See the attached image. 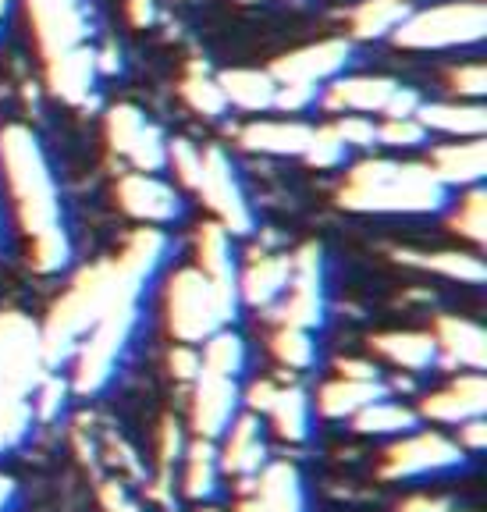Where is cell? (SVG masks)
<instances>
[{
    "label": "cell",
    "mask_w": 487,
    "mask_h": 512,
    "mask_svg": "<svg viewBox=\"0 0 487 512\" xmlns=\"http://www.w3.org/2000/svg\"><path fill=\"white\" fill-rule=\"evenodd\" d=\"M0 182L8 189V200L22 232L32 239L64 232L61 221V192L50 171L47 150L40 136L25 125L0 128Z\"/></svg>",
    "instance_id": "6da1fadb"
},
{
    "label": "cell",
    "mask_w": 487,
    "mask_h": 512,
    "mask_svg": "<svg viewBox=\"0 0 487 512\" xmlns=\"http://www.w3.org/2000/svg\"><path fill=\"white\" fill-rule=\"evenodd\" d=\"M128 288H146V278L136 271H128L118 256L107 264H93L86 271L75 274V281L61 292L54 306H50L47 320H43L40 338H43V356L47 367H61L64 360H72L79 349L82 335L93 328L100 313Z\"/></svg>",
    "instance_id": "7a4b0ae2"
},
{
    "label": "cell",
    "mask_w": 487,
    "mask_h": 512,
    "mask_svg": "<svg viewBox=\"0 0 487 512\" xmlns=\"http://www.w3.org/2000/svg\"><path fill=\"white\" fill-rule=\"evenodd\" d=\"M338 203L360 214H434L448 203V189L427 164L377 157L345 171Z\"/></svg>",
    "instance_id": "3957f363"
},
{
    "label": "cell",
    "mask_w": 487,
    "mask_h": 512,
    "mask_svg": "<svg viewBox=\"0 0 487 512\" xmlns=\"http://www.w3.org/2000/svg\"><path fill=\"white\" fill-rule=\"evenodd\" d=\"M139 296L143 288H128L100 313L93 328L82 335L79 349L72 356V388L79 395L100 392L107 381L118 370L121 356H125L128 342H132V331L139 324Z\"/></svg>",
    "instance_id": "277c9868"
},
{
    "label": "cell",
    "mask_w": 487,
    "mask_h": 512,
    "mask_svg": "<svg viewBox=\"0 0 487 512\" xmlns=\"http://www.w3.org/2000/svg\"><path fill=\"white\" fill-rule=\"evenodd\" d=\"M235 313L239 306L224 299L200 267H182L164 285V324H168V335L182 345L207 342Z\"/></svg>",
    "instance_id": "5b68a950"
},
{
    "label": "cell",
    "mask_w": 487,
    "mask_h": 512,
    "mask_svg": "<svg viewBox=\"0 0 487 512\" xmlns=\"http://www.w3.org/2000/svg\"><path fill=\"white\" fill-rule=\"evenodd\" d=\"M487 32V8L480 0H448L409 11L395 29V43L406 50H456L480 43Z\"/></svg>",
    "instance_id": "8992f818"
},
{
    "label": "cell",
    "mask_w": 487,
    "mask_h": 512,
    "mask_svg": "<svg viewBox=\"0 0 487 512\" xmlns=\"http://www.w3.org/2000/svg\"><path fill=\"white\" fill-rule=\"evenodd\" d=\"M47 374L40 328L25 313H0V402H29Z\"/></svg>",
    "instance_id": "52a82bcc"
},
{
    "label": "cell",
    "mask_w": 487,
    "mask_h": 512,
    "mask_svg": "<svg viewBox=\"0 0 487 512\" xmlns=\"http://www.w3.org/2000/svg\"><path fill=\"white\" fill-rule=\"evenodd\" d=\"M192 192L207 203L214 221L228 235L253 232V207H249L246 189H242L239 175H235V164L221 146H203L200 150V175H196Z\"/></svg>",
    "instance_id": "ba28073f"
},
{
    "label": "cell",
    "mask_w": 487,
    "mask_h": 512,
    "mask_svg": "<svg viewBox=\"0 0 487 512\" xmlns=\"http://www.w3.org/2000/svg\"><path fill=\"white\" fill-rule=\"evenodd\" d=\"M466 452L459 441L445 431H409L399 434V441L388 445L381 459V477L384 480H420V477H438V473L456 470L466 463Z\"/></svg>",
    "instance_id": "9c48e42d"
},
{
    "label": "cell",
    "mask_w": 487,
    "mask_h": 512,
    "mask_svg": "<svg viewBox=\"0 0 487 512\" xmlns=\"http://www.w3.org/2000/svg\"><path fill=\"white\" fill-rule=\"evenodd\" d=\"M107 143L132 171H160L168 164V139L139 107L121 104L107 114Z\"/></svg>",
    "instance_id": "30bf717a"
},
{
    "label": "cell",
    "mask_w": 487,
    "mask_h": 512,
    "mask_svg": "<svg viewBox=\"0 0 487 512\" xmlns=\"http://www.w3.org/2000/svg\"><path fill=\"white\" fill-rule=\"evenodd\" d=\"M114 200L132 221L146 228H164L182 217V192L178 185L164 182L157 171H128L114 185Z\"/></svg>",
    "instance_id": "8fae6325"
},
{
    "label": "cell",
    "mask_w": 487,
    "mask_h": 512,
    "mask_svg": "<svg viewBox=\"0 0 487 512\" xmlns=\"http://www.w3.org/2000/svg\"><path fill=\"white\" fill-rule=\"evenodd\" d=\"M281 303V324L285 328L317 331L324 324V271H320V249L306 246L292 256V278H288Z\"/></svg>",
    "instance_id": "7c38bea8"
},
{
    "label": "cell",
    "mask_w": 487,
    "mask_h": 512,
    "mask_svg": "<svg viewBox=\"0 0 487 512\" xmlns=\"http://www.w3.org/2000/svg\"><path fill=\"white\" fill-rule=\"evenodd\" d=\"M352 61V43L349 40H320L310 47H299L292 54L278 57L271 68L278 86H310L324 89L328 82H335L338 75H345Z\"/></svg>",
    "instance_id": "4fadbf2b"
},
{
    "label": "cell",
    "mask_w": 487,
    "mask_h": 512,
    "mask_svg": "<svg viewBox=\"0 0 487 512\" xmlns=\"http://www.w3.org/2000/svg\"><path fill=\"white\" fill-rule=\"evenodd\" d=\"M25 4H29L36 40H40L47 64L86 47V11H82V0H25Z\"/></svg>",
    "instance_id": "5bb4252c"
},
{
    "label": "cell",
    "mask_w": 487,
    "mask_h": 512,
    "mask_svg": "<svg viewBox=\"0 0 487 512\" xmlns=\"http://www.w3.org/2000/svg\"><path fill=\"white\" fill-rule=\"evenodd\" d=\"M484 413H487L484 370H463V374L452 377L445 388L427 392L424 399H420V409H416L420 420H431V424H438V427H459Z\"/></svg>",
    "instance_id": "9a60e30c"
},
{
    "label": "cell",
    "mask_w": 487,
    "mask_h": 512,
    "mask_svg": "<svg viewBox=\"0 0 487 512\" xmlns=\"http://www.w3.org/2000/svg\"><path fill=\"white\" fill-rule=\"evenodd\" d=\"M235 512H306L299 470L292 463H264L246 480Z\"/></svg>",
    "instance_id": "2e32d148"
},
{
    "label": "cell",
    "mask_w": 487,
    "mask_h": 512,
    "mask_svg": "<svg viewBox=\"0 0 487 512\" xmlns=\"http://www.w3.org/2000/svg\"><path fill=\"white\" fill-rule=\"evenodd\" d=\"M242 392L239 384L228 377L200 374L192 381V399H189V424L196 431V438L217 441L235 416H239Z\"/></svg>",
    "instance_id": "e0dca14e"
},
{
    "label": "cell",
    "mask_w": 487,
    "mask_h": 512,
    "mask_svg": "<svg viewBox=\"0 0 487 512\" xmlns=\"http://www.w3.org/2000/svg\"><path fill=\"white\" fill-rule=\"evenodd\" d=\"M217 463L221 473L228 477H239L246 484L253 473H260V466L267 463V441L260 431V416L242 413L235 416L228 431L221 434V452H217Z\"/></svg>",
    "instance_id": "ac0fdd59"
},
{
    "label": "cell",
    "mask_w": 487,
    "mask_h": 512,
    "mask_svg": "<svg viewBox=\"0 0 487 512\" xmlns=\"http://www.w3.org/2000/svg\"><path fill=\"white\" fill-rule=\"evenodd\" d=\"M427 168L438 178L445 189H473V185L484 182L487 175V143L484 136L477 139H452V143H441L427 157Z\"/></svg>",
    "instance_id": "d6986e66"
},
{
    "label": "cell",
    "mask_w": 487,
    "mask_h": 512,
    "mask_svg": "<svg viewBox=\"0 0 487 512\" xmlns=\"http://www.w3.org/2000/svg\"><path fill=\"white\" fill-rule=\"evenodd\" d=\"M324 104L338 114H384L388 104L399 93V82L384 79V75H338L335 82H328Z\"/></svg>",
    "instance_id": "ffe728a7"
},
{
    "label": "cell",
    "mask_w": 487,
    "mask_h": 512,
    "mask_svg": "<svg viewBox=\"0 0 487 512\" xmlns=\"http://www.w3.org/2000/svg\"><path fill=\"white\" fill-rule=\"evenodd\" d=\"M438 360L459 370H484L487 363V335L470 317H438L431 328Z\"/></svg>",
    "instance_id": "44dd1931"
},
{
    "label": "cell",
    "mask_w": 487,
    "mask_h": 512,
    "mask_svg": "<svg viewBox=\"0 0 487 512\" xmlns=\"http://www.w3.org/2000/svg\"><path fill=\"white\" fill-rule=\"evenodd\" d=\"M192 246H196V267H200V271L214 281L217 292H221L224 299H232L235 306H242L239 303V285H235L239 271H235L232 235L224 232L217 221H207V224H200V228H196V239H192Z\"/></svg>",
    "instance_id": "7402d4cb"
},
{
    "label": "cell",
    "mask_w": 487,
    "mask_h": 512,
    "mask_svg": "<svg viewBox=\"0 0 487 512\" xmlns=\"http://www.w3.org/2000/svg\"><path fill=\"white\" fill-rule=\"evenodd\" d=\"M313 125L299 118H253L242 125L239 143L253 153H271V157H303L310 146Z\"/></svg>",
    "instance_id": "603a6c76"
},
{
    "label": "cell",
    "mask_w": 487,
    "mask_h": 512,
    "mask_svg": "<svg viewBox=\"0 0 487 512\" xmlns=\"http://www.w3.org/2000/svg\"><path fill=\"white\" fill-rule=\"evenodd\" d=\"M292 278V256L288 253H256L239 271V303L246 306H274L285 296Z\"/></svg>",
    "instance_id": "cb8c5ba5"
},
{
    "label": "cell",
    "mask_w": 487,
    "mask_h": 512,
    "mask_svg": "<svg viewBox=\"0 0 487 512\" xmlns=\"http://www.w3.org/2000/svg\"><path fill=\"white\" fill-rule=\"evenodd\" d=\"M370 349L402 374H424L438 363L431 331H384V335L370 338Z\"/></svg>",
    "instance_id": "d4e9b609"
},
{
    "label": "cell",
    "mask_w": 487,
    "mask_h": 512,
    "mask_svg": "<svg viewBox=\"0 0 487 512\" xmlns=\"http://www.w3.org/2000/svg\"><path fill=\"white\" fill-rule=\"evenodd\" d=\"M388 395L384 381H356V377H331L317 388L313 395V409L320 416H328V420H352V416L360 413L363 406H370L374 399Z\"/></svg>",
    "instance_id": "484cf974"
},
{
    "label": "cell",
    "mask_w": 487,
    "mask_h": 512,
    "mask_svg": "<svg viewBox=\"0 0 487 512\" xmlns=\"http://www.w3.org/2000/svg\"><path fill=\"white\" fill-rule=\"evenodd\" d=\"M416 121L427 132H438L448 139H477L487 132V114L480 104H466V100H452V104H420L416 107Z\"/></svg>",
    "instance_id": "4316f807"
},
{
    "label": "cell",
    "mask_w": 487,
    "mask_h": 512,
    "mask_svg": "<svg viewBox=\"0 0 487 512\" xmlns=\"http://www.w3.org/2000/svg\"><path fill=\"white\" fill-rule=\"evenodd\" d=\"M217 86H221L228 107H239V111H246V114L274 111L278 82H274L271 72H260V68H232V72L217 75Z\"/></svg>",
    "instance_id": "83f0119b"
},
{
    "label": "cell",
    "mask_w": 487,
    "mask_h": 512,
    "mask_svg": "<svg viewBox=\"0 0 487 512\" xmlns=\"http://www.w3.org/2000/svg\"><path fill=\"white\" fill-rule=\"evenodd\" d=\"M264 416L271 420V427L278 431V438H285L288 445H299V441L310 438L313 402L299 384H278V395H274L271 409H267Z\"/></svg>",
    "instance_id": "f1b7e54d"
},
{
    "label": "cell",
    "mask_w": 487,
    "mask_h": 512,
    "mask_svg": "<svg viewBox=\"0 0 487 512\" xmlns=\"http://www.w3.org/2000/svg\"><path fill=\"white\" fill-rule=\"evenodd\" d=\"M409 11H413V0H360L352 8L349 22L360 40H384V36H395Z\"/></svg>",
    "instance_id": "f546056e"
},
{
    "label": "cell",
    "mask_w": 487,
    "mask_h": 512,
    "mask_svg": "<svg viewBox=\"0 0 487 512\" xmlns=\"http://www.w3.org/2000/svg\"><path fill=\"white\" fill-rule=\"evenodd\" d=\"M416 424H420L416 409L392 399V395H381V399H374L370 406H363L360 413L352 416V427H356V431L377 434V438H381V434H409Z\"/></svg>",
    "instance_id": "4dcf8cb0"
},
{
    "label": "cell",
    "mask_w": 487,
    "mask_h": 512,
    "mask_svg": "<svg viewBox=\"0 0 487 512\" xmlns=\"http://www.w3.org/2000/svg\"><path fill=\"white\" fill-rule=\"evenodd\" d=\"M217 480H221V463H217V448L214 441L196 438L185 448V470H182V491L192 502H203L217 491Z\"/></svg>",
    "instance_id": "1f68e13d"
},
{
    "label": "cell",
    "mask_w": 487,
    "mask_h": 512,
    "mask_svg": "<svg viewBox=\"0 0 487 512\" xmlns=\"http://www.w3.org/2000/svg\"><path fill=\"white\" fill-rule=\"evenodd\" d=\"M200 345H203L200 349V374H214V377H228V381H235V377L246 370L249 352H246L242 335H235V331L221 328Z\"/></svg>",
    "instance_id": "d6a6232c"
},
{
    "label": "cell",
    "mask_w": 487,
    "mask_h": 512,
    "mask_svg": "<svg viewBox=\"0 0 487 512\" xmlns=\"http://www.w3.org/2000/svg\"><path fill=\"white\" fill-rule=\"evenodd\" d=\"M409 264L424 267V271L445 274L452 281H463V285H480L484 281V264H480L473 253H402Z\"/></svg>",
    "instance_id": "836d02e7"
},
{
    "label": "cell",
    "mask_w": 487,
    "mask_h": 512,
    "mask_svg": "<svg viewBox=\"0 0 487 512\" xmlns=\"http://www.w3.org/2000/svg\"><path fill=\"white\" fill-rule=\"evenodd\" d=\"M271 352H274V360L288 370H310L313 363H317L313 331H303V328H285V324H281L271 335Z\"/></svg>",
    "instance_id": "e575fe53"
},
{
    "label": "cell",
    "mask_w": 487,
    "mask_h": 512,
    "mask_svg": "<svg viewBox=\"0 0 487 512\" xmlns=\"http://www.w3.org/2000/svg\"><path fill=\"white\" fill-rule=\"evenodd\" d=\"M452 232L477 242V246L487 239V203H484V189H480V185L463 192V200H459L456 214H452Z\"/></svg>",
    "instance_id": "d590c367"
},
{
    "label": "cell",
    "mask_w": 487,
    "mask_h": 512,
    "mask_svg": "<svg viewBox=\"0 0 487 512\" xmlns=\"http://www.w3.org/2000/svg\"><path fill=\"white\" fill-rule=\"evenodd\" d=\"M182 96H185V104L196 114H203V118H221V114L232 111L228 100H224L221 86H217V79H210V75H200V72L189 75V79L182 82Z\"/></svg>",
    "instance_id": "8d00e7d4"
},
{
    "label": "cell",
    "mask_w": 487,
    "mask_h": 512,
    "mask_svg": "<svg viewBox=\"0 0 487 512\" xmlns=\"http://www.w3.org/2000/svg\"><path fill=\"white\" fill-rule=\"evenodd\" d=\"M68 256H72L68 232H54V235H43V239L29 242V264H32V271H40V274L61 271V267L68 264Z\"/></svg>",
    "instance_id": "74e56055"
},
{
    "label": "cell",
    "mask_w": 487,
    "mask_h": 512,
    "mask_svg": "<svg viewBox=\"0 0 487 512\" xmlns=\"http://www.w3.org/2000/svg\"><path fill=\"white\" fill-rule=\"evenodd\" d=\"M303 157L310 160L313 168H338V164L349 157V146L342 143L335 125H320V128H313L310 146H306Z\"/></svg>",
    "instance_id": "f35d334b"
},
{
    "label": "cell",
    "mask_w": 487,
    "mask_h": 512,
    "mask_svg": "<svg viewBox=\"0 0 487 512\" xmlns=\"http://www.w3.org/2000/svg\"><path fill=\"white\" fill-rule=\"evenodd\" d=\"M427 132L420 121L413 118H384L381 125H377V143L381 146H392V150H413V146L427 143Z\"/></svg>",
    "instance_id": "ab89813d"
},
{
    "label": "cell",
    "mask_w": 487,
    "mask_h": 512,
    "mask_svg": "<svg viewBox=\"0 0 487 512\" xmlns=\"http://www.w3.org/2000/svg\"><path fill=\"white\" fill-rule=\"evenodd\" d=\"M68 384L61 381L57 374H47L40 384H36V392H32L29 406H32V420H54V416H61L64 402H68Z\"/></svg>",
    "instance_id": "60d3db41"
},
{
    "label": "cell",
    "mask_w": 487,
    "mask_h": 512,
    "mask_svg": "<svg viewBox=\"0 0 487 512\" xmlns=\"http://www.w3.org/2000/svg\"><path fill=\"white\" fill-rule=\"evenodd\" d=\"M164 168H171L178 182H182L185 189H192L196 175H200V146H192L189 139L168 143V164H164Z\"/></svg>",
    "instance_id": "b9f144b4"
},
{
    "label": "cell",
    "mask_w": 487,
    "mask_h": 512,
    "mask_svg": "<svg viewBox=\"0 0 487 512\" xmlns=\"http://www.w3.org/2000/svg\"><path fill=\"white\" fill-rule=\"evenodd\" d=\"M331 125H335V132L342 136L345 146H360V150L377 146V125L367 114H342V118L331 121Z\"/></svg>",
    "instance_id": "7bdbcfd3"
},
{
    "label": "cell",
    "mask_w": 487,
    "mask_h": 512,
    "mask_svg": "<svg viewBox=\"0 0 487 512\" xmlns=\"http://www.w3.org/2000/svg\"><path fill=\"white\" fill-rule=\"evenodd\" d=\"M452 89L459 93V100H480L487 89V72L484 64H463L452 72Z\"/></svg>",
    "instance_id": "ee69618b"
},
{
    "label": "cell",
    "mask_w": 487,
    "mask_h": 512,
    "mask_svg": "<svg viewBox=\"0 0 487 512\" xmlns=\"http://www.w3.org/2000/svg\"><path fill=\"white\" fill-rule=\"evenodd\" d=\"M168 363H171V374H175V381H189L192 384L196 377H200V345L175 342Z\"/></svg>",
    "instance_id": "f6af8a7d"
},
{
    "label": "cell",
    "mask_w": 487,
    "mask_h": 512,
    "mask_svg": "<svg viewBox=\"0 0 487 512\" xmlns=\"http://www.w3.org/2000/svg\"><path fill=\"white\" fill-rule=\"evenodd\" d=\"M274 395H278V381L264 377V381H253V384H249V392L242 395V402H246V409L253 416H264L267 409H271Z\"/></svg>",
    "instance_id": "bcb514c9"
},
{
    "label": "cell",
    "mask_w": 487,
    "mask_h": 512,
    "mask_svg": "<svg viewBox=\"0 0 487 512\" xmlns=\"http://www.w3.org/2000/svg\"><path fill=\"white\" fill-rule=\"evenodd\" d=\"M456 441H459V448H463L466 456H477V452H484V448H487V424H484V416H477V420H466V424H459Z\"/></svg>",
    "instance_id": "7dc6e473"
},
{
    "label": "cell",
    "mask_w": 487,
    "mask_h": 512,
    "mask_svg": "<svg viewBox=\"0 0 487 512\" xmlns=\"http://www.w3.org/2000/svg\"><path fill=\"white\" fill-rule=\"evenodd\" d=\"M100 498H104V512H143V509H139L136 498L128 495V491L121 488V484H104Z\"/></svg>",
    "instance_id": "c3c4849f"
},
{
    "label": "cell",
    "mask_w": 487,
    "mask_h": 512,
    "mask_svg": "<svg viewBox=\"0 0 487 512\" xmlns=\"http://www.w3.org/2000/svg\"><path fill=\"white\" fill-rule=\"evenodd\" d=\"M399 512H463V509H456V505L438 495H413L399 505Z\"/></svg>",
    "instance_id": "681fc988"
},
{
    "label": "cell",
    "mask_w": 487,
    "mask_h": 512,
    "mask_svg": "<svg viewBox=\"0 0 487 512\" xmlns=\"http://www.w3.org/2000/svg\"><path fill=\"white\" fill-rule=\"evenodd\" d=\"M185 452V445H182V431H178V424H164V431H160V459L164 463H171V459H178Z\"/></svg>",
    "instance_id": "f907efd6"
},
{
    "label": "cell",
    "mask_w": 487,
    "mask_h": 512,
    "mask_svg": "<svg viewBox=\"0 0 487 512\" xmlns=\"http://www.w3.org/2000/svg\"><path fill=\"white\" fill-rule=\"evenodd\" d=\"M338 377H356V381H381L374 363L367 360H338Z\"/></svg>",
    "instance_id": "816d5d0a"
},
{
    "label": "cell",
    "mask_w": 487,
    "mask_h": 512,
    "mask_svg": "<svg viewBox=\"0 0 487 512\" xmlns=\"http://www.w3.org/2000/svg\"><path fill=\"white\" fill-rule=\"evenodd\" d=\"M11 495H15V484H11V477H4V473H0V512L8 509Z\"/></svg>",
    "instance_id": "f5cc1de1"
},
{
    "label": "cell",
    "mask_w": 487,
    "mask_h": 512,
    "mask_svg": "<svg viewBox=\"0 0 487 512\" xmlns=\"http://www.w3.org/2000/svg\"><path fill=\"white\" fill-rule=\"evenodd\" d=\"M4 15H8V0H0V29H4Z\"/></svg>",
    "instance_id": "db71d44e"
},
{
    "label": "cell",
    "mask_w": 487,
    "mask_h": 512,
    "mask_svg": "<svg viewBox=\"0 0 487 512\" xmlns=\"http://www.w3.org/2000/svg\"><path fill=\"white\" fill-rule=\"evenodd\" d=\"M200 512H221V509H210V505H207V509H200Z\"/></svg>",
    "instance_id": "11a10c76"
}]
</instances>
